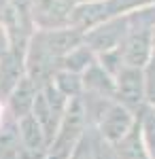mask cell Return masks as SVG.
<instances>
[{
	"label": "cell",
	"mask_w": 155,
	"mask_h": 159,
	"mask_svg": "<svg viewBox=\"0 0 155 159\" xmlns=\"http://www.w3.org/2000/svg\"><path fill=\"white\" fill-rule=\"evenodd\" d=\"M2 112H4V108H2V104H0V123H2Z\"/></svg>",
	"instance_id": "obj_1"
}]
</instances>
